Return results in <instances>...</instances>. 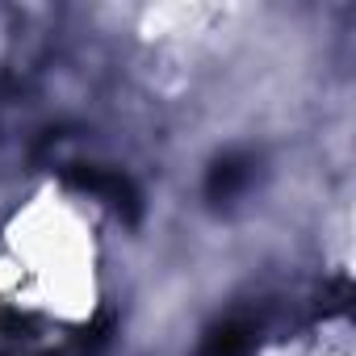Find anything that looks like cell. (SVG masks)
I'll use <instances>...</instances> for the list:
<instances>
[{"label":"cell","instance_id":"cell-1","mask_svg":"<svg viewBox=\"0 0 356 356\" xmlns=\"http://www.w3.org/2000/svg\"><path fill=\"white\" fill-rule=\"evenodd\" d=\"M252 352V327L248 323H227L210 335L206 356H248Z\"/></svg>","mask_w":356,"mask_h":356}]
</instances>
